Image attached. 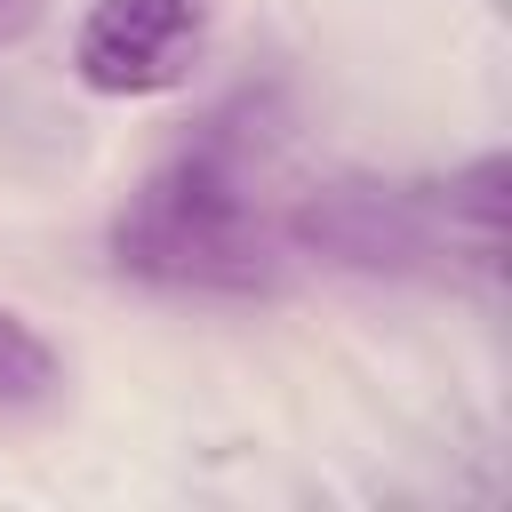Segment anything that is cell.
Listing matches in <instances>:
<instances>
[{
	"label": "cell",
	"instance_id": "6da1fadb",
	"mask_svg": "<svg viewBox=\"0 0 512 512\" xmlns=\"http://www.w3.org/2000/svg\"><path fill=\"white\" fill-rule=\"evenodd\" d=\"M288 256V224L256 192V152L232 120H208L112 216V264L184 296H272Z\"/></svg>",
	"mask_w": 512,
	"mask_h": 512
},
{
	"label": "cell",
	"instance_id": "7a4b0ae2",
	"mask_svg": "<svg viewBox=\"0 0 512 512\" xmlns=\"http://www.w3.org/2000/svg\"><path fill=\"white\" fill-rule=\"evenodd\" d=\"M208 48V0H88L72 72L96 96H168Z\"/></svg>",
	"mask_w": 512,
	"mask_h": 512
},
{
	"label": "cell",
	"instance_id": "3957f363",
	"mask_svg": "<svg viewBox=\"0 0 512 512\" xmlns=\"http://www.w3.org/2000/svg\"><path fill=\"white\" fill-rule=\"evenodd\" d=\"M288 224V248L328 256V264H360V272H408L416 256H432V224L408 192H376V184H328L312 192Z\"/></svg>",
	"mask_w": 512,
	"mask_h": 512
},
{
	"label": "cell",
	"instance_id": "277c9868",
	"mask_svg": "<svg viewBox=\"0 0 512 512\" xmlns=\"http://www.w3.org/2000/svg\"><path fill=\"white\" fill-rule=\"evenodd\" d=\"M48 392H56V344L16 304H0V416L8 408H40Z\"/></svg>",
	"mask_w": 512,
	"mask_h": 512
},
{
	"label": "cell",
	"instance_id": "5b68a950",
	"mask_svg": "<svg viewBox=\"0 0 512 512\" xmlns=\"http://www.w3.org/2000/svg\"><path fill=\"white\" fill-rule=\"evenodd\" d=\"M440 216H448V232L464 224L480 248H496V240H504V152H488V160H472L464 176H448Z\"/></svg>",
	"mask_w": 512,
	"mask_h": 512
},
{
	"label": "cell",
	"instance_id": "8992f818",
	"mask_svg": "<svg viewBox=\"0 0 512 512\" xmlns=\"http://www.w3.org/2000/svg\"><path fill=\"white\" fill-rule=\"evenodd\" d=\"M32 16H40V0H0V40L32 32Z\"/></svg>",
	"mask_w": 512,
	"mask_h": 512
}]
</instances>
